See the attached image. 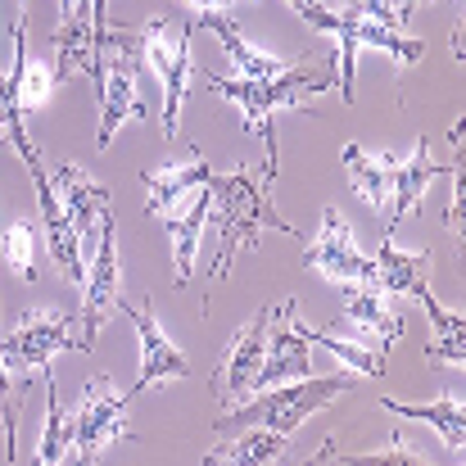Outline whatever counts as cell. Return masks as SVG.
I'll list each match as a JSON object with an SVG mask.
<instances>
[{"mask_svg":"<svg viewBox=\"0 0 466 466\" xmlns=\"http://www.w3.org/2000/svg\"><path fill=\"white\" fill-rule=\"evenodd\" d=\"M204 82L240 109L245 118V132L263 141L268 150V163H263V181L272 186L277 181V132H272V109H304L309 100H317L321 91L335 86V68L321 64V68H309V64H290L286 73L277 77H213L204 73Z\"/></svg>","mask_w":466,"mask_h":466,"instance_id":"cell-1","label":"cell"},{"mask_svg":"<svg viewBox=\"0 0 466 466\" xmlns=\"http://www.w3.org/2000/svg\"><path fill=\"white\" fill-rule=\"evenodd\" d=\"M208 195H213V204H218V258H213V281H227V272H231V258L240 254V249H254L258 245V231H281V236H295V240H304L281 213H277V204L263 195V186L245 172V167H236V172H227V177H208Z\"/></svg>","mask_w":466,"mask_h":466,"instance_id":"cell-2","label":"cell"},{"mask_svg":"<svg viewBox=\"0 0 466 466\" xmlns=\"http://www.w3.org/2000/svg\"><path fill=\"white\" fill-rule=\"evenodd\" d=\"M358 380H353V367L344 371H330L321 380H286V385H268L258 399L249 394L245 403L227 408V417H218V431H240V426H268V431H281V435H295L309 417H317L321 408H330L339 394H349Z\"/></svg>","mask_w":466,"mask_h":466,"instance_id":"cell-3","label":"cell"},{"mask_svg":"<svg viewBox=\"0 0 466 466\" xmlns=\"http://www.w3.org/2000/svg\"><path fill=\"white\" fill-rule=\"evenodd\" d=\"M100 137L96 146L109 150L118 127L127 118H146V100H141V32L127 27H109L105 32V55H100Z\"/></svg>","mask_w":466,"mask_h":466,"instance_id":"cell-4","label":"cell"},{"mask_svg":"<svg viewBox=\"0 0 466 466\" xmlns=\"http://www.w3.org/2000/svg\"><path fill=\"white\" fill-rule=\"evenodd\" d=\"M64 349H82V335H77V317L73 312H23L9 330H0V362L27 380V376H50V362L64 353ZM86 353V349H82ZM32 385V380H27Z\"/></svg>","mask_w":466,"mask_h":466,"instance_id":"cell-5","label":"cell"},{"mask_svg":"<svg viewBox=\"0 0 466 466\" xmlns=\"http://www.w3.org/2000/svg\"><path fill=\"white\" fill-rule=\"evenodd\" d=\"M141 32V59L155 68L163 82V137L172 141L181 127V109L190 96V77H195V59H190V36H195V18L181 27H167V18H150L137 27Z\"/></svg>","mask_w":466,"mask_h":466,"instance_id":"cell-6","label":"cell"},{"mask_svg":"<svg viewBox=\"0 0 466 466\" xmlns=\"http://www.w3.org/2000/svg\"><path fill=\"white\" fill-rule=\"evenodd\" d=\"M118 236H114V213L100 218V236H96V258L82 277V312H77V335H82V349L91 353L105 321L118 312Z\"/></svg>","mask_w":466,"mask_h":466,"instance_id":"cell-7","label":"cell"},{"mask_svg":"<svg viewBox=\"0 0 466 466\" xmlns=\"http://www.w3.org/2000/svg\"><path fill=\"white\" fill-rule=\"evenodd\" d=\"M272 317H277V309L268 304L254 321H245V326L231 335V344H227V353H222V362H218V371H213V394H218L222 408H236V403H245L249 394H258V367H263V353H268Z\"/></svg>","mask_w":466,"mask_h":466,"instance_id":"cell-8","label":"cell"},{"mask_svg":"<svg viewBox=\"0 0 466 466\" xmlns=\"http://www.w3.org/2000/svg\"><path fill=\"white\" fill-rule=\"evenodd\" d=\"M68 421H73V458L77 462H96L100 449H109L114 440L127 435V399L114 390L109 376H96L82 390V403H77V412Z\"/></svg>","mask_w":466,"mask_h":466,"instance_id":"cell-9","label":"cell"},{"mask_svg":"<svg viewBox=\"0 0 466 466\" xmlns=\"http://www.w3.org/2000/svg\"><path fill=\"white\" fill-rule=\"evenodd\" d=\"M304 268L321 272V277L335 281V286H376V263L358 249L349 222H344L335 208L321 213L317 236L304 245Z\"/></svg>","mask_w":466,"mask_h":466,"instance_id":"cell-10","label":"cell"},{"mask_svg":"<svg viewBox=\"0 0 466 466\" xmlns=\"http://www.w3.org/2000/svg\"><path fill=\"white\" fill-rule=\"evenodd\" d=\"M18 158L27 163V177H32V186H36V204H41V222H46L50 258L59 263V272H64L68 281H77V286H82V277H86L82 240H77V231H73V222H68V213H64V199L55 195L50 172H46V163H41V155H36V146H32V141H27V146H18Z\"/></svg>","mask_w":466,"mask_h":466,"instance_id":"cell-11","label":"cell"},{"mask_svg":"<svg viewBox=\"0 0 466 466\" xmlns=\"http://www.w3.org/2000/svg\"><path fill=\"white\" fill-rule=\"evenodd\" d=\"M55 195L64 199V213H68L82 249H91L100 236V218L109 213V190L100 181H91L77 163H55Z\"/></svg>","mask_w":466,"mask_h":466,"instance_id":"cell-12","label":"cell"},{"mask_svg":"<svg viewBox=\"0 0 466 466\" xmlns=\"http://www.w3.org/2000/svg\"><path fill=\"white\" fill-rule=\"evenodd\" d=\"M444 172H453V167H444V163L431 158V141H426V137L412 146V155L399 158V167H394V190H390V208H385V236H394L408 213H421L426 186H431L435 177H444Z\"/></svg>","mask_w":466,"mask_h":466,"instance_id":"cell-13","label":"cell"},{"mask_svg":"<svg viewBox=\"0 0 466 466\" xmlns=\"http://www.w3.org/2000/svg\"><path fill=\"white\" fill-rule=\"evenodd\" d=\"M127 317L137 321V335H141V380L132 385V394L155 390L158 380H186V376H190V362H186V353L158 330V321L150 317V304L127 309ZM132 394H127V399H132Z\"/></svg>","mask_w":466,"mask_h":466,"instance_id":"cell-14","label":"cell"},{"mask_svg":"<svg viewBox=\"0 0 466 466\" xmlns=\"http://www.w3.org/2000/svg\"><path fill=\"white\" fill-rule=\"evenodd\" d=\"M208 177H213V167L199 158V150L186 158V163H172V167H163V172H141V181H146V213H150V218L172 213V208L186 204L195 190H204Z\"/></svg>","mask_w":466,"mask_h":466,"instance_id":"cell-15","label":"cell"},{"mask_svg":"<svg viewBox=\"0 0 466 466\" xmlns=\"http://www.w3.org/2000/svg\"><path fill=\"white\" fill-rule=\"evenodd\" d=\"M195 27L218 32V41H222V50H227V59L236 64V73H240V77H277V73H286V68H290L281 55H268V50L249 46V41L240 36V27H236L222 9H195Z\"/></svg>","mask_w":466,"mask_h":466,"instance_id":"cell-16","label":"cell"},{"mask_svg":"<svg viewBox=\"0 0 466 466\" xmlns=\"http://www.w3.org/2000/svg\"><path fill=\"white\" fill-rule=\"evenodd\" d=\"M344 321L362 326V335H367V344H376V353H385L403 335V321L385 304L380 286H344Z\"/></svg>","mask_w":466,"mask_h":466,"instance_id":"cell-17","label":"cell"},{"mask_svg":"<svg viewBox=\"0 0 466 466\" xmlns=\"http://www.w3.org/2000/svg\"><path fill=\"white\" fill-rule=\"evenodd\" d=\"M208 208H213V195H208V186H204V190H195V195L186 199V213H181V218H177V213H163V227H167V236H172L177 286H190V277H195V249H199V231H204Z\"/></svg>","mask_w":466,"mask_h":466,"instance_id":"cell-18","label":"cell"},{"mask_svg":"<svg viewBox=\"0 0 466 466\" xmlns=\"http://www.w3.org/2000/svg\"><path fill=\"white\" fill-rule=\"evenodd\" d=\"M371 263H376V286H380V290L421 295V290L431 286V249L403 254V249L394 245V236H380V254H376Z\"/></svg>","mask_w":466,"mask_h":466,"instance_id":"cell-19","label":"cell"},{"mask_svg":"<svg viewBox=\"0 0 466 466\" xmlns=\"http://www.w3.org/2000/svg\"><path fill=\"white\" fill-rule=\"evenodd\" d=\"M394 417H408V421H426L440 431L444 449L449 453H462L466 449V412H462V399L453 390H444L435 403H399V399H380Z\"/></svg>","mask_w":466,"mask_h":466,"instance_id":"cell-20","label":"cell"},{"mask_svg":"<svg viewBox=\"0 0 466 466\" xmlns=\"http://www.w3.org/2000/svg\"><path fill=\"white\" fill-rule=\"evenodd\" d=\"M231 435V431H227ZM286 440L281 431H268V426H240L231 440H222L204 462H240V466H272L286 458Z\"/></svg>","mask_w":466,"mask_h":466,"instance_id":"cell-21","label":"cell"},{"mask_svg":"<svg viewBox=\"0 0 466 466\" xmlns=\"http://www.w3.org/2000/svg\"><path fill=\"white\" fill-rule=\"evenodd\" d=\"M344 163H349L353 190H358L376 213L390 208V190H394V167H399V158L394 155H367L362 146H344Z\"/></svg>","mask_w":466,"mask_h":466,"instance_id":"cell-22","label":"cell"},{"mask_svg":"<svg viewBox=\"0 0 466 466\" xmlns=\"http://www.w3.org/2000/svg\"><path fill=\"white\" fill-rule=\"evenodd\" d=\"M421 299V309L431 312V326H435V339H431V349H426V358L435 362V367H453V371H462V362H466V349H462V339H466V321L458 317V312H449L435 295H431V286L417 295Z\"/></svg>","mask_w":466,"mask_h":466,"instance_id":"cell-23","label":"cell"},{"mask_svg":"<svg viewBox=\"0 0 466 466\" xmlns=\"http://www.w3.org/2000/svg\"><path fill=\"white\" fill-rule=\"evenodd\" d=\"M353 41H358V50L371 46V50L394 55L399 68H412V64H421V55H426V46L412 41V36H403V27H390V23H376V18H353Z\"/></svg>","mask_w":466,"mask_h":466,"instance_id":"cell-24","label":"cell"},{"mask_svg":"<svg viewBox=\"0 0 466 466\" xmlns=\"http://www.w3.org/2000/svg\"><path fill=\"white\" fill-rule=\"evenodd\" d=\"M295 330L309 339V344H326L344 367H353L358 376H385V353H376V349H367V344H353V339H335V335H321V330H312V326H304L299 317H295Z\"/></svg>","mask_w":466,"mask_h":466,"instance_id":"cell-25","label":"cell"},{"mask_svg":"<svg viewBox=\"0 0 466 466\" xmlns=\"http://www.w3.org/2000/svg\"><path fill=\"white\" fill-rule=\"evenodd\" d=\"M0 258H5V268H9L14 277L36 281V227L23 222V218L9 222L5 236H0Z\"/></svg>","mask_w":466,"mask_h":466,"instance_id":"cell-26","label":"cell"},{"mask_svg":"<svg viewBox=\"0 0 466 466\" xmlns=\"http://www.w3.org/2000/svg\"><path fill=\"white\" fill-rule=\"evenodd\" d=\"M68 458H73V421H68V412L59 408V399H55V380H50V403H46V435H41L36 462H41V466H55V462H68Z\"/></svg>","mask_w":466,"mask_h":466,"instance_id":"cell-27","label":"cell"},{"mask_svg":"<svg viewBox=\"0 0 466 466\" xmlns=\"http://www.w3.org/2000/svg\"><path fill=\"white\" fill-rule=\"evenodd\" d=\"M14 390H27V380H18L0 362V426H5V453H9V462H18V408H14Z\"/></svg>","mask_w":466,"mask_h":466,"instance_id":"cell-28","label":"cell"},{"mask_svg":"<svg viewBox=\"0 0 466 466\" xmlns=\"http://www.w3.org/2000/svg\"><path fill=\"white\" fill-rule=\"evenodd\" d=\"M349 462H367V466H376V462H403V466H421V458L417 453H408V444L394 435L390 440V453H371V458H349Z\"/></svg>","mask_w":466,"mask_h":466,"instance_id":"cell-29","label":"cell"},{"mask_svg":"<svg viewBox=\"0 0 466 466\" xmlns=\"http://www.w3.org/2000/svg\"><path fill=\"white\" fill-rule=\"evenodd\" d=\"M91 23H96L100 36L109 32V0H91Z\"/></svg>","mask_w":466,"mask_h":466,"instance_id":"cell-30","label":"cell"},{"mask_svg":"<svg viewBox=\"0 0 466 466\" xmlns=\"http://www.w3.org/2000/svg\"><path fill=\"white\" fill-rule=\"evenodd\" d=\"M417 5H426V0H394V9H399V14H403V18H408V14H412V9H417Z\"/></svg>","mask_w":466,"mask_h":466,"instance_id":"cell-31","label":"cell"},{"mask_svg":"<svg viewBox=\"0 0 466 466\" xmlns=\"http://www.w3.org/2000/svg\"><path fill=\"white\" fill-rule=\"evenodd\" d=\"M77 14V0H59V18H73Z\"/></svg>","mask_w":466,"mask_h":466,"instance_id":"cell-32","label":"cell"},{"mask_svg":"<svg viewBox=\"0 0 466 466\" xmlns=\"http://www.w3.org/2000/svg\"><path fill=\"white\" fill-rule=\"evenodd\" d=\"M0 77H5V73H0Z\"/></svg>","mask_w":466,"mask_h":466,"instance_id":"cell-33","label":"cell"}]
</instances>
